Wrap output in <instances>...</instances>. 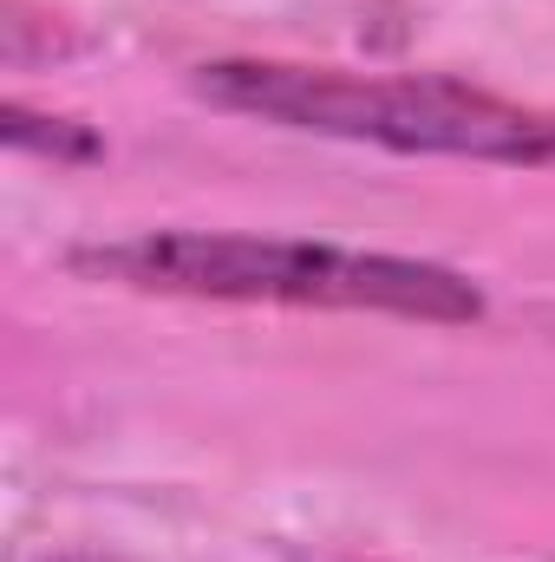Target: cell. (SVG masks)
Masks as SVG:
<instances>
[{"label": "cell", "mask_w": 555, "mask_h": 562, "mask_svg": "<svg viewBox=\"0 0 555 562\" xmlns=\"http://www.w3.org/2000/svg\"><path fill=\"white\" fill-rule=\"evenodd\" d=\"M66 269L132 294L177 301H269V307H333V314H393L464 327L484 321V288L424 256L340 249L314 236L256 229H144L112 243H79Z\"/></svg>", "instance_id": "cell-1"}, {"label": "cell", "mask_w": 555, "mask_h": 562, "mask_svg": "<svg viewBox=\"0 0 555 562\" xmlns=\"http://www.w3.org/2000/svg\"><path fill=\"white\" fill-rule=\"evenodd\" d=\"M7 144H13V150H46V157H92V150H99L86 132L72 138L66 119H53V132H39V119H33L26 105H7Z\"/></svg>", "instance_id": "cell-3"}, {"label": "cell", "mask_w": 555, "mask_h": 562, "mask_svg": "<svg viewBox=\"0 0 555 562\" xmlns=\"http://www.w3.org/2000/svg\"><path fill=\"white\" fill-rule=\"evenodd\" d=\"M196 92L216 112L262 119L281 132L340 144H380L399 157H464V164H555V119L497 99L451 72H347L294 59H209Z\"/></svg>", "instance_id": "cell-2"}]
</instances>
